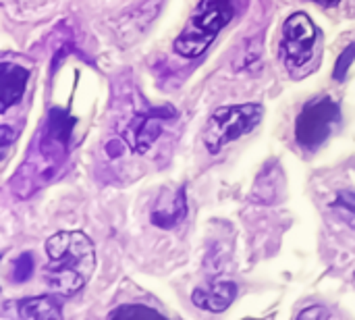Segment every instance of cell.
<instances>
[{
	"instance_id": "6da1fadb",
	"label": "cell",
	"mask_w": 355,
	"mask_h": 320,
	"mask_svg": "<svg viewBox=\"0 0 355 320\" xmlns=\"http://www.w3.org/2000/svg\"><path fill=\"white\" fill-rule=\"evenodd\" d=\"M44 277L62 298L79 294L96 271V250L81 231H60L46 242Z\"/></svg>"
},
{
	"instance_id": "7a4b0ae2",
	"label": "cell",
	"mask_w": 355,
	"mask_h": 320,
	"mask_svg": "<svg viewBox=\"0 0 355 320\" xmlns=\"http://www.w3.org/2000/svg\"><path fill=\"white\" fill-rule=\"evenodd\" d=\"M235 0H202L200 6L191 12L185 29L175 40L173 48L185 58L202 56L216 35L233 21Z\"/></svg>"
},
{
	"instance_id": "3957f363",
	"label": "cell",
	"mask_w": 355,
	"mask_h": 320,
	"mask_svg": "<svg viewBox=\"0 0 355 320\" xmlns=\"http://www.w3.org/2000/svg\"><path fill=\"white\" fill-rule=\"evenodd\" d=\"M262 117H264V106L260 102L218 106L210 115L202 131V142L210 154H218L227 144L254 131L260 125Z\"/></svg>"
},
{
	"instance_id": "277c9868",
	"label": "cell",
	"mask_w": 355,
	"mask_h": 320,
	"mask_svg": "<svg viewBox=\"0 0 355 320\" xmlns=\"http://www.w3.org/2000/svg\"><path fill=\"white\" fill-rule=\"evenodd\" d=\"M341 121V108L331 96H322L304 104L295 119V140L302 148L314 150L322 146Z\"/></svg>"
},
{
	"instance_id": "5b68a950",
	"label": "cell",
	"mask_w": 355,
	"mask_h": 320,
	"mask_svg": "<svg viewBox=\"0 0 355 320\" xmlns=\"http://www.w3.org/2000/svg\"><path fill=\"white\" fill-rule=\"evenodd\" d=\"M320 40V29L314 25L310 15L293 12L283 25L281 52L291 71L308 67L316 54V44Z\"/></svg>"
},
{
	"instance_id": "8992f818",
	"label": "cell",
	"mask_w": 355,
	"mask_h": 320,
	"mask_svg": "<svg viewBox=\"0 0 355 320\" xmlns=\"http://www.w3.org/2000/svg\"><path fill=\"white\" fill-rule=\"evenodd\" d=\"M173 115H175L173 108H154V110H150V112L137 115V117L131 121L129 129L125 131V140L129 142V146H131L135 152H139V154L148 152L150 146H152V144L156 142V137L160 135L162 123H164L168 117H173Z\"/></svg>"
},
{
	"instance_id": "52a82bcc",
	"label": "cell",
	"mask_w": 355,
	"mask_h": 320,
	"mask_svg": "<svg viewBox=\"0 0 355 320\" xmlns=\"http://www.w3.org/2000/svg\"><path fill=\"white\" fill-rule=\"evenodd\" d=\"M237 298V285L231 281H212L193 289L191 300L206 312H225Z\"/></svg>"
},
{
	"instance_id": "ba28073f",
	"label": "cell",
	"mask_w": 355,
	"mask_h": 320,
	"mask_svg": "<svg viewBox=\"0 0 355 320\" xmlns=\"http://www.w3.org/2000/svg\"><path fill=\"white\" fill-rule=\"evenodd\" d=\"M0 77H2V81H0V104H2V112H4L21 100L25 85H27V79H29V71L19 67V65L2 62Z\"/></svg>"
},
{
	"instance_id": "9c48e42d",
	"label": "cell",
	"mask_w": 355,
	"mask_h": 320,
	"mask_svg": "<svg viewBox=\"0 0 355 320\" xmlns=\"http://www.w3.org/2000/svg\"><path fill=\"white\" fill-rule=\"evenodd\" d=\"M19 317L23 320H60L62 308L54 296H37L19 302Z\"/></svg>"
},
{
	"instance_id": "30bf717a",
	"label": "cell",
	"mask_w": 355,
	"mask_h": 320,
	"mask_svg": "<svg viewBox=\"0 0 355 320\" xmlns=\"http://www.w3.org/2000/svg\"><path fill=\"white\" fill-rule=\"evenodd\" d=\"M162 319V314L154 308H148V306H139V304H125V306H119L114 308L108 319Z\"/></svg>"
},
{
	"instance_id": "8fae6325",
	"label": "cell",
	"mask_w": 355,
	"mask_h": 320,
	"mask_svg": "<svg viewBox=\"0 0 355 320\" xmlns=\"http://www.w3.org/2000/svg\"><path fill=\"white\" fill-rule=\"evenodd\" d=\"M333 208L341 210L343 217L349 219L347 223H349L352 227H355V194H352V192H341V194L335 198Z\"/></svg>"
},
{
	"instance_id": "7c38bea8",
	"label": "cell",
	"mask_w": 355,
	"mask_h": 320,
	"mask_svg": "<svg viewBox=\"0 0 355 320\" xmlns=\"http://www.w3.org/2000/svg\"><path fill=\"white\" fill-rule=\"evenodd\" d=\"M354 58H355V44H352L349 48H345V50H343V54H341V56H339V60H337V67H335V79H337V81H343V79H345V75H347V71H349V67H352Z\"/></svg>"
},
{
	"instance_id": "4fadbf2b",
	"label": "cell",
	"mask_w": 355,
	"mask_h": 320,
	"mask_svg": "<svg viewBox=\"0 0 355 320\" xmlns=\"http://www.w3.org/2000/svg\"><path fill=\"white\" fill-rule=\"evenodd\" d=\"M31 271H33V258H31V254H23V256H19V258H17V262H15V279H17V281H25V279H29Z\"/></svg>"
},
{
	"instance_id": "5bb4252c",
	"label": "cell",
	"mask_w": 355,
	"mask_h": 320,
	"mask_svg": "<svg viewBox=\"0 0 355 320\" xmlns=\"http://www.w3.org/2000/svg\"><path fill=\"white\" fill-rule=\"evenodd\" d=\"M300 317H302V319H314V317H327V312L320 310V308H310V310H304Z\"/></svg>"
},
{
	"instance_id": "9a60e30c",
	"label": "cell",
	"mask_w": 355,
	"mask_h": 320,
	"mask_svg": "<svg viewBox=\"0 0 355 320\" xmlns=\"http://www.w3.org/2000/svg\"><path fill=\"white\" fill-rule=\"evenodd\" d=\"M312 2H316V4H320V6H324V8H329V6H337L341 0H312Z\"/></svg>"
},
{
	"instance_id": "2e32d148",
	"label": "cell",
	"mask_w": 355,
	"mask_h": 320,
	"mask_svg": "<svg viewBox=\"0 0 355 320\" xmlns=\"http://www.w3.org/2000/svg\"><path fill=\"white\" fill-rule=\"evenodd\" d=\"M354 287H355V275H354Z\"/></svg>"
}]
</instances>
